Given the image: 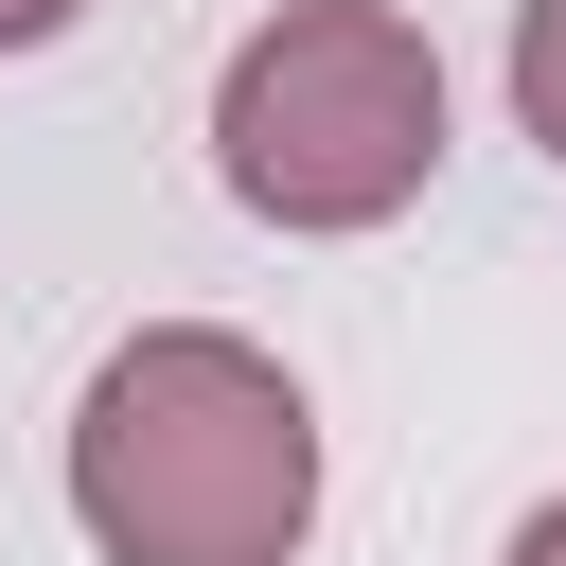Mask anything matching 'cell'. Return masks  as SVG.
Returning <instances> with one entry per match:
<instances>
[{
	"label": "cell",
	"instance_id": "6da1fadb",
	"mask_svg": "<svg viewBox=\"0 0 566 566\" xmlns=\"http://www.w3.org/2000/svg\"><path fill=\"white\" fill-rule=\"evenodd\" d=\"M71 531L106 566H301L318 531V407L283 354L159 318L71 407Z\"/></svg>",
	"mask_w": 566,
	"mask_h": 566
},
{
	"label": "cell",
	"instance_id": "7a4b0ae2",
	"mask_svg": "<svg viewBox=\"0 0 566 566\" xmlns=\"http://www.w3.org/2000/svg\"><path fill=\"white\" fill-rule=\"evenodd\" d=\"M442 159V53L389 0H283L212 71V177L265 230H389Z\"/></svg>",
	"mask_w": 566,
	"mask_h": 566
},
{
	"label": "cell",
	"instance_id": "3957f363",
	"mask_svg": "<svg viewBox=\"0 0 566 566\" xmlns=\"http://www.w3.org/2000/svg\"><path fill=\"white\" fill-rule=\"evenodd\" d=\"M513 124L566 159V0H513Z\"/></svg>",
	"mask_w": 566,
	"mask_h": 566
},
{
	"label": "cell",
	"instance_id": "277c9868",
	"mask_svg": "<svg viewBox=\"0 0 566 566\" xmlns=\"http://www.w3.org/2000/svg\"><path fill=\"white\" fill-rule=\"evenodd\" d=\"M88 0H0V53H35V35H71Z\"/></svg>",
	"mask_w": 566,
	"mask_h": 566
},
{
	"label": "cell",
	"instance_id": "5b68a950",
	"mask_svg": "<svg viewBox=\"0 0 566 566\" xmlns=\"http://www.w3.org/2000/svg\"><path fill=\"white\" fill-rule=\"evenodd\" d=\"M513 566H566V495H548V513H513Z\"/></svg>",
	"mask_w": 566,
	"mask_h": 566
}]
</instances>
